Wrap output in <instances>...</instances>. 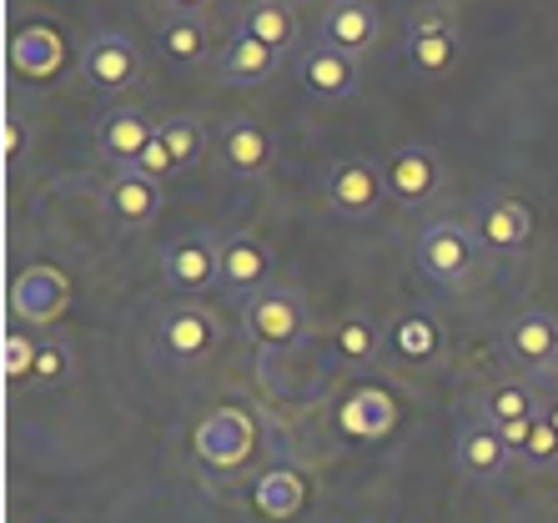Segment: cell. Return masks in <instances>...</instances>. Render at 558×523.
Instances as JSON below:
<instances>
[{
    "mask_svg": "<svg viewBox=\"0 0 558 523\" xmlns=\"http://www.w3.org/2000/svg\"><path fill=\"white\" fill-rule=\"evenodd\" d=\"M413 262L433 288H463L478 262V236L458 222H428L413 242Z\"/></svg>",
    "mask_w": 558,
    "mask_h": 523,
    "instance_id": "cell-1",
    "label": "cell"
},
{
    "mask_svg": "<svg viewBox=\"0 0 558 523\" xmlns=\"http://www.w3.org/2000/svg\"><path fill=\"white\" fill-rule=\"evenodd\" d=\"M242 323H247V338L267 353L298 348L307 338V313H302V297L292 288H262L257 297H247Z\"/></svg>",
    "mask_w": 558,
    "mask_h": 523,
    "instance_id": "cell-2",
    "label": "cell"
},
{
    "mask_svg": "<svg viewBox=\"0 0 558 523\" xmlns=\"http://www.w3.org/2000/svg\"><path fill=\"white\" fill-rule=\"evenodd\" d=\"M388 202V177L367 157H348L327 171V207L348 217V222H367Z\"/></svg>",
    "mask_w": 558,
    "mask_h": 523,
    "instance_id": "cell-3",
    "label": "cell"
},
{
    "mask_svg": "<svg viewBox=\"0 0 558 523\" xmlns=\"http://www.w3.org/2000/svg\"><path fill=\"white\" fill-rule=\"evenodd\" d=\"M81 76L106 96L136 86V76H142V51H136V40H131L126 31H106V26L92 31L86 46H81Z\"/></svg>",
    "mask_w": 558,
    "mask_h": 523,
    "instance_id": "cell-4",
    "label": "cell"
},
{
    "mask_svg": "<svg viewBox=\"0 0 558 523\" xmlns=\"http://www.w3.org/2000/svg\"><path fill=\"white\" fill-rule=\"evenodd\" d=\"M252 448H257V428H252V418L242 408H217L192 433V453L207 469H236V463L252 458Z\"/></svg>",
    "mask_w": 558,
    "mask_h": 523,
    "instance_id": "cell-5",
    "label": "cell"
},
{
    "mask_svg": "<svg viewBox=\"0 0 558 523\" xmlns=\"http://www.w3.org/2000/svg\"><path fill=\"white\" fill-rule=\"evenodd\" d=\"M453 458H458V469H463L473 484H498V478L508 473L513 448L504 443V433L483 418V413H468V418H458Z\"/></svg>",
    "mask_w": 558,
    "mask_h": 523,
    "instance_id": "cell-6",
    "label": "cell"
},
{
    "mask_svg": "<svg viewBox=\"0 0 558 523\" xmlns=\"http://www.w3.org/2000/svg\"><path fill=\"white\" fill-rule=\"evenodd\" d=\"M156 126H161V121H151L146 111H136V106H117V111H106V117L96 121V151L117 171H131L142 161L146 146L156 142Z\"/></svg>",
    "mask_w": 558,
    "mask_h": 523,
    "instance_id": "cell-7",
    "label": "cell"
},
{
    "mask_svg": "<svg viewBox=\"0 0 558 523\" xmlns=\"http://www.w3.org/2000/svg\"><path fill=\"white\" fill-rule=\"evenodd\" d=\"M71 307V282L61 267H26L11 288V313L31 327H51Z\"/></svg>",
    "mask_w": 558,
    "mask_h": 523,
    "instance_id": "cell-8",
    "label": "cell"
},
{
    "mask_svg": "<svg viewBox=\"0 0 558 523\" xmlns=\"http://www.w3.org/2000/svg\"><path fill=\"white\" fill-rule=\"evenodd\" d=\"M473 236H478L483 252H494V257H513V252L529 247L533 236V211L523 207L519 196H488L473 217Z\"/></svg>",
    "mask_w": 558,
    "mask_h": 523,
    "instance_id": "cell-9",
    "label": "cell"
},
{
    "mask_svg": "<svg viewBox=\"0 0 558 523\" xmlns=\"http://www.w3.org/2000/svg\"><path fill=\"white\" fill-rule=\"evenodd\" d=\"M161 267H167L171 288L207 292V288H217L221 282V242L211 232H186V236H177V242L167 247Z\"/></svg>",
    "mask_w": 558,
    "mask_h": 523,
    "instance_id": "cell-10",
    "label": "cell"
},
{
    "mask_svg": "<svg viewBox=\"0 0 558 523\" xmlns=\"http://www.w3.org/2000/svg\"><path fill=\"white\" fill-rule=\"evenodd\" d=\"M383 177H388V196L398 207H423V202H433V196L442 192V161L433 157L428 146H403V151H392Z\"/></svg>",
    "mask_w": 558,
    "mask_h": 523,
    "instance_id": "cell-11",
    "label": "cell"
},
{
    "mask_svg": "<svg viewBox=\"0 0 558 523\" xmlns=\"http://www.w3.org/2000/svg\"><path fill=\"white\" fill-rule=\"evenodd\" d=\"M504 353L519 367H529V373H548V367H558V317L538 313V307L519 313L504 332Z\"/></svg>",
    "mask_w": 558,
    "mask_h": 523,
    "instance_id": "cell-12",
    "label": "cell"
},
{
    "mask_svg": "<svg viewBox=\"0 0 558 523\" xmlns=\"http://www.w3.org/2000/svg\"><path fill=\"white\" fill-rule=\"evenodd\" d=\"M298 81L307 86V96H317V101H348V96H357V61L342 51H332V46H307V51L298 56Z\"/></svg>",
    "mask_w": 558,
    "mask_h": 523,
    "instance_id": "cell-13",
    "label": "cell"
},
{
    "mask_svg": "<svg viewBox=\"0 0 558 523\" xmlns=\"http://www.w3.org/2000/svg\"><path fill=\"white\" fill-rule=\"evenodd\" d=\"M101 207L121 227H151L161 217V182L142 171H111V182L101 186Z\"/></svg>",
    "mask_w": 558,
    "mask_h": 523,
    "instance_id": "cell-14",
    "label": "cell"
},
{
    "mask_svg": "<svg viewBox=\"0 0 558 523\" xmlns=\"http://www.w3.org/2000/svg\"><path fill=\"white\" fill-rule=\"evenodd\" d=\"M377 36H383V15H377V5L342 0V5H327L323 11V46L352 56V61L373 51Z\"/></svg>",
    "mask_w": 558,
    "mask_h": 523,
    "instance_id": "cell-15",
    "label": "cell"
},
{
    "mask_svg": "<svg viewBox=\"0 0 558 523\" xmlns=\"http://www.w3.org/2000/svg\"><path fill=\"white\" fill-rule=\"evenodd\" d=\"M217 157L227 177H262V171L272 167V136L252 117H232L217 136Z\"/></svg>",
    "mask_w": 558,
    "mask_h": 523,
    "instance_id": "cell-16",
    "label": "cell"
},
{
    "mask_svg": "<svg viewBox=\"0 0 558 523\" xmlns=\"http://www.w3.org/2000/svg\"><path fill=\"white\" fill-rule=\"evenodd\" d=\"M267 277H272V252L262 247L257 236H221V288L257 297Z\"/></svg>",
    "mask_w": 558,
    "mask_h": 523,
    "instance_id": "cell-17",
    "label": "cell"
},
{
    "mask_svg": "<svg viewBox=\"0 0 558 523\" xmlns=\"http://www.w3.org/2000/svg\"><path fill=\"white\" fill-rule=\"evenodd\" d=\"M217 348V323H211L202 307H177V313H167V323H161V353L171 357V363H202V357Z\"/></svg>",
    "mask_w": 558,
    "mask_h": 523,
    "instance_id": "cell-18",
    "label": "cell"
},
{
    "mask_svg": "<svg viewBox=\"0 0 558 523\" xmlns=\"http://www.w3.org/2000/svg\"><path fill=\"white\" fill-rule=\"evenodd\" d=\"M277 65H282V56H277L272 46H262V40L242 36V31L217 51V76L232 81V86H262Z\"/></svg>",
    "mask_w": 558,
    "mask_h": 523,
    "instance_id": "cell-19",
    "label": "cell"
},
{
    "mask_svg": "<svg viewBox=\"0 0 558 523\" xmlns=\"http://www.w3.org/2000/svg\"><path fill=\"white\" fill-rule=\"evenodd\" d=\"M156 40H161V51L171 61H202L207 56V21L196 11H186V5H171V11H161Z\"/></svg>",
    "mask_w": 558,
    "mask_h": 523,
    "instance_id": "cell-20",
    "label": "cell"
},
{
    "mask_svg": "<svg viewBox=\"0 0 558 523\" xmlns=\"http://www.w3.org/2000/svg\"><path fill=\"white\" fill-rule=\"evenodd\" d=\"M483 413V418L494 423L498 433H508V428H519V423H533L544 408H538V398H533L523 382H494V388L483 392L478 403H473Z\"/></svg>",
    "mask_w": 558,
    "mask_h": 523,
    "instance_id": "cell-21",
    "label": "cell"
},
{
    "mask_svg": "<svg viewBox=\"0 0 558 523\" xmlns=\"http://www.w3.org/2000/svg\"><path fill=\"white\" fill-rule=\"evenodd\" d=\"M252 503H257V513H267V519H298L302 503H307L302 473H292V469L262 473L257 488H252Z\"/></svg>",
    "mask_w": 558,
    "mask_h": 523,
    "instance_id": "cell-22",
    "label": "cell"
},
{
    "mask_svg": "<svg viewBox=\"0 0 558 523\" xmlns=\"http://www.w3.org/2000/svg\"><path fill=\"white\" fill-rule=\"evenodd\" d=\"M236 31L252 40H262V46H272L277 56L298 40V11L292 5H247V11L236 15Z\"/></svg>",
    "mask_w": 558,
    "mask_h": 523,
    "instance_id": "cell-23",
    "label": "cell"
},
{
    "mask_svg": "<svg viewBox=\"0 0 558 523\" xmlns=\"http://www.w3.org/2000/svg\"><path fill=\"white\" fill-rule=\"evenodd\" d=\"M11 61H15V71H26V76H51L56 65L65 61L61 36H56L51 26H31V31H21V36L11 40Z\"/></svg>",
    "mask_w": 558,
    "mask_h": 523,
    "instance_id": "cell-24",
    "label": "cell"
},
{
    "mask_svg": "<svg viewBox=\"0 0 558 523\" xmlns=\"http://www.w3.org/2000/svg\"><path fill=\"white\" fill-rule=\"evenodd\" d=\"M398 423V408H392L388 392H357L348 408H342V428L352 433V438H383V433Z\"/></svg>",
    "mask_w": 558,
    "mask_h": 523,
    "instance_id": "cell-25",
    "label": "cell"
},
{
    "mask_svg": "<svg viewBox=\"0 0 558 523\" xmlns=\"http://www.w3.org/2000/svg\"><path fill=\"white\" fill-rule=\"evenodd\" d=\"M408 61L417 76H442L458 61V36L453 31H433V36H408Z\"/></svg>",
    "mask_w": 558,
    "mask_h": 523,
    "instance_id": "cell-26",
    "label": "cell"
},
{
    "mask_svg": "<svg viewBox=\"0 0 558 523\" xmlns=\"http://www.w3.org/2000/svg\"><path fill=\"white\" fill-rule=\"evenodd\" d=\"M161 142H167V151H171V161H177V171H182V167H196V161H202V151H207L202 121L186 117V111H177V117L161 121Z\"/></svg>",
    "mask_w": 558,
    "mask_h": 523,
    "instance_id": "cell-27",
    "label": "cell"
},
{
    "mask_svg": "<svg viewBox=\"0 0 558 523\" xmlns=\"http://www.w3.org/2000/svg\"><path fill=\"white\" fill-rule=\"evenodd\" d=\"M377 348H383V332H377L367 317H348V323L338 327V353L348 357V363H373Z\"/></svg>",
    "mask_w": 558,
    "mask_h": 523,
    "instance_id": "cell-28",
    "label": "cell"
},
{
    "mask_svg": "<svg viewBox=\"0 0 558 523\" xmlns=\"http://www.w3.org/2000/svg\"><path fill=\"white\" fill-rule=\"evenodd\" d=\"M392 342L408 357H428V353H438V327L428 317H403V323L392 327Z\"/></svg>",
    "mask_w": 558,
    "mask_h": 523,
    "instance_id": "cell-29",
    "label": "cell"
},
{
    "mask_svg": "<svg viewBox=\"0 0 558 523\" xmlns=\"http://www.w3.org/2000/svg\"><path fill=\"white\" fill-rule=\"evenodd\" d=\"M519 458H523V463H533V469H548V463H558V433H554V423H548L544 413L533 418V428H529V438H523Z\"/></svg>",
    "mask_w": 558,
    "mask_h": 523,
    "instance_id": "cell-30",
    "label": "cell"
},
{
    "mask_svg": "<svg viewBox=\"0 0 558 523\" xmlns=\"http://www.w3.org/2000/svg\"><path fill=\"white\" fill-rule=\"evenodd\" d=\"M36 353L40 348H31V338H21V332H5V348H0V363H5V378L21 382L36 373Z\"/></svg>",
    "mask_w": 558,
    "mask_h": 523,
    "instance_id": "cell-31",
    "label": "cell"
},
{
    "mask_svg": "<svg viewBox=\"0 0 558 523\" xmlns=\"http://www.w3.org/2000/svg\"><path fill=\"white\" fill-rule=\"evenodd\" d=\"M65 367H71V348H65L61 338H51V342H40L36 373H31V378H36V382H61Z\"/></svg>",
    "mask_w": 558,
    "mask_h": 523,
    "instance_id": "cell-32",
    "label": "cell"
},
{
    "mask_svg": "<svg viewBox=\"0 0 558 523\" xmlns=\"http://www.w3.org/2000/svg\"><path fill=\"white\" fill-rule=\"evenodd\" d=\"M131 171H142V177H151V182H167L171 171H177V161H171V151H167V142H161V126H156V142L142 151V161Z\"/></svg>",
    "mask_w": 558,
    "mask_h": 523,
    "instance_id": "cell-33",
    "label": "cell"
},
{
    "mask_svg": "<svg viewBox=\"0 0 558 523\" xmlns=\"http://www.w3.org/2000/svg\"><path fill=\"white\" fill-rule=\"evenodd\" d=\"M433 31H453V15L442 11V5H417L408 15V36H433Z\"/></svg>",
    "mask_w": 558,
    "mask_h": 523,
    "instance_id": "cell-34",
    "label": "cell"
},
{
    "mask_svg": "<svg viewBox=\"0 0 558 523\" xmlns=\"http://www.w3.org/2000/svg\"><path fill=\"white\" fill-rule=\"evenodd\" d=\"M15 151H21V131L5 126V157H15Z\"/></svg>",
    "mask_w": 558,
    "mask_h": 523,
    "instance_id": "cell-35",
    "label": "cell"
},
{
    "mask_svg": "<svg viewBox=\"0 0 558 523\" xmlns=\"http://www.w3.org/2000/svg\"><path fill=\"white\" fill-rule=\"evenodd\" d=\"M544 418H548V423H554V433H558V398H554V403H548V408H544Z\"/></svg>",
    "mask_w": 558,
    "mask_h": 523,
    "instance_id": "cell-36",
    "label": "cell"
}]
</instances>
